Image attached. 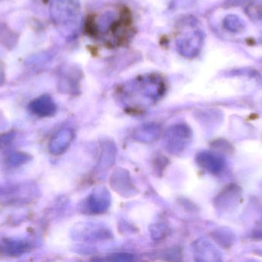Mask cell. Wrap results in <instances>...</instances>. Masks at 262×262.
Returning a JSON list of instances; mask_svg holds the SVG:
<instances>
[{
  "instance_id": "cell-12",
  "label": "cell",
  "mask_w": 262,
  "mask_h": 262,
  "mask_svg": "<svg viewBox=\"0 0 262 262\" xmlns=\"http://www.w3.org/2000/svg\"><path fill=\"white\" fill-rule=\"evenodd\" d=\"M30 160V155L26 152H13L6 157V164L9 167L16 168L23 166Z\"/></svg>"
},
{
  "instance_id": "cell-13",
  "label": "cell",
  "mask_w": 262,
  "mask_h": 262,
  "mask_svg": "<svg viewBox=\"0 0 262 262\" xmlns=\"http://www.w3.org/2000/svg\"><path fill=\"white\" fill-rule=\"evenodd\" d=\"M160 132L157 126H144L139 132H137V138L142 141H151L157 138Z\"/></svg>"
},
{
  "instance_id": "cell-2",
  "label": "cell",
  "mask_w": 262,
  "mask_h": 262,
  "mask_svg": "<svg viewBox=\"0 0 262 262\" xmlns=\"http://www.w3.org/2000/svg\"><path fill=\"white\" fill-rule=\"evenodd\" d=\"M123 93L127 98H137L155 103L163 96L165 92V83L163 78L158 74H147L140 75L122 88Z\"/></svg>"
},
{
  "instance_id": "cell-9",
  "label": "cell",
  "mask_w": 262,
  "mask_h": 262,
  "mask_svg": "<svg viewBox=\"0 0 262 262\" xmlns=\"http://www.w3.org/2000/svg\"><path fill=\"white\" fill-rule=\"evenodd\" d=\"M29 110L37 116L50 117L55 115L57 107L55 102L50 96L43 95L30 103Z\"/></svg>"
},
{
  "instance_id": "cell-4",
  "label": "cell",
  "mask_w": 262,
  "mask_h": 262,
  "mask_svg": "<svg viewBox=\"0 0 262 262\" xmlns=\"http://www.w3.org/2000/svg\"><path fill=\"white\" fill-rule=\"evenodd\" d=\"M192 132L186 125H177L171 127L166 134V145L172 153L183 152L191 138Z\"/></svg>"
},
{
  "instance_id": "cell-1",
  "label": "cell",
  "mask_w": 262,
  "mask_h": 262,
  "mask_svg": "<svg viewBox=\"0 0 262 262\" xmlns=\"http://www.w3.org/2000/svg\"><path fill=\"white\" fill-rule=\"evenodd\" d=\"M87 24L88 32L95 37L109 38L112 44L125 41L131 25L130 13L125 9L120 11H106L94 15ZM108 40V41H109Z\"/></svg>"
},
{
  "instance_id": "cell-10",
  "label": "cell",
  "mask_w": 262,
  "mask_h": 262,
  "mask_svg": "<svg viewBox=\"0 0 262 262\" xmlns=\"http://www.w3.org/2000/svg\"><path fill=\"white\" fill-rule=\"evenodd\" d=\"M197 163L203 169L211 173H218L223 167V162L220 157L210 152H200L197 155Z\"/></svg>"
},
{
  "instance_id": "cell-14",
  "label": "cell",
  "mask_w": 262,
  "mask_h": 262,
  "mask_svg": "<svg viewBox=\"0 0 262 262\" xmlns=\"http://www.w3.org/2000/svg\"><path fill=\"white\" fill-rule=\"evenodd\" d=\"M15 137V133L13 131L0 134V149L9 146L13 141Z\"/></svg>"
},
{
  "instance_id": "cell-15",
  "label": "cell",
  "mask_w": 262,
  "mask_h": 262,
  "mask_svg": "<svg viewBox=\"0 0 262 262\" xmlns=\"http://www.w3.org/2000/svg\"><path fill=\"white\" fill-rule=\"evenodd\" d=\"M250 9V16L255 17L258 19L262 20V3H258L257 6H252Z\"/></svg>"
},
{
  "instance_id": "cell-7",
  "label": "cell",
  "mask_w": 262,
  "mask_h": 262,
  "mask_svg": "<svg viewBox=\"0 0 262 262\" xmlns=\"http://www.w3.org/2000/svg\"><path fill=\"white\" fill-rule=\"evenodd\" d=\"M73 138L74 133L71 129H61L51 138L49 152L54 155H61L69 147Z\"/></svg>"
},
{
  "instance_id": "cell-5",
  "label": "cell",
  "mask_w": 262,
  "mask_h": 262,
  "mask_svg": "<svg viewBox=\"0 0 262 262\" xmlns=\"http://www.w3.org/2000/svg\"><path fill=\"white\" fill-rule=\"evenodd\" d=\"M203 34L192 30L180 37L177 42V50L185 58H194L200 54L203 43Z\"/></svg>"
},
{
  "instance_id": "cell-3",
  "label": "cell",
  "mask_w": 262,
  "mask_h": 262,
  "mask_svg": "<svg viewBox=\"0 0 262 262\" xmlns=\"http://www.w3.org/2000/svg\"><path fill=\"white\" fill-rule=\"evenodd\" d=\"M54 18L58 24L75 31L81 18V6L78 0H56Z\"/></svg>"
},
{
  "instance_id": "cell-8",
  "label": "cell",
  "mask_w": 262,
  "mask_h": 262,
  "mask_svg": "<svg viewBox=\"0 0 262 262\" xmlns=\"http://www.w3.org/2000/svg\"><path fill=\"white\" fill-rule=\"evenodd\" d=\"M31 244L21 239L6 238L0 243V252L9 257H18L30 251Z\"/></svg>"
},
{
  "instance_id": "cell-11",
  "label": "cell",
  "mask_w": 262,
  "mask_h": 262,
  "mask_svg": "<svg viewBox=\"0 0 262 262\" xmlns=\"http://www.w3.org/2000/svg\"><path fill=\"white\" fill-rule=\"evenodd\" d=\"M112 186L118 190V192L126 194L129 189H132V186L128 175H126L124 171H118L115 175H112Z\"/></svg>"
},
{
  "instance_id": "cell-6",
  "label": "cell",
  "mask_w": 262,
  "mask_h": 262,
  "mask_svg": "<svg viewBox=\"0 0 262 262\" xmlns=\"http://www.w3.org/2000/svg\"><path fill=\"white\" fill-rule=\"evenodd\" d=\"M111 204V195L104 188H98L83 203V210L90 214H100L107 210Z\"/></svg>"
}]
</instances>
